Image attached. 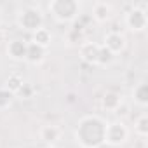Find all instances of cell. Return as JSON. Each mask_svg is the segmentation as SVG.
<instances>
[{"instance_id":"d6986e66","label":"cell","mask_w":148,"mask_h":148,"mask_svg":"<svg viewBox=\"0 0 148 148\" xmlns=\"http://www.w3.org/2000/svg\"><path fill=\"white\" fill-rule=\"evenodd\" d=\"M33 94H35V87H33L32 84H26V82H25V86L16 92V96L21 98V99H30V98H33Z\"/></svg>"},{"instance_id":"30bf717a","label":"cell","mask_w":148,"mask_h":148,"mask_svg":"<svg viewBox=\"0 0 148 148\" xmlns=\"http://www.w3.org/2000/svg\"><path fill=\"white\" fill-rule=\"evenodd\" d=\"M113 16V7L108 2H94L92 4V19L98 23H108Z\"/></svg>"},{"instance_id":"e0dca14e","label":"cell","mask_w":148,"mask_h":148,"mask_svg":"<svg viewBox=\"0 0 148 148\" xmlns=\"http://www.w3.org/2000/svg\"><path fill=\"white\" fill-rule=\"evenodd\" d=\"M14 98H16V96H14L9 89L0 87V110H7V108H11L12 103H14Z\"/></svg>"},{"instance_id":"9a60e30c","label":"cell","mask_w":148,"mask_h":148,"mask_svg":"<svg viewBox=\"0 0 148 148\" xmlns=\"http://www.w3.org/2000/svg\"><path fill=\"white\" fill-rule=\"evenodd\" d=\"M25 86V79H23V75H19V73H11V75L7 77V80H5V89H9L14 96H16V92L21 89Z\"/></svg>"},{"instance_id":"4fadbf2b","label":"cell","mask_w":148,"mask_h":148,"mask_svg":"<svg viewBox=\"0 0 148 148\" xmlns=\"http://www.w3.org/2000/svg\"><path fill=\"white\" fill-rule=\"evenodd\" d=\"M131 98H132L134 105L145 108V106L148 105V84H146L145 80L138 82V84L132 87V91H131Z\"/></svg>"},{"instance_id":"7a4b0ae2","label":"cell","mask_w":148,"mask_h":148,"mask_svg":"<svg viewBox=\"0 0 148 148\" xmlns=\"http://www.w3.org/2000/svg\"><path fill=\"white\" fill-rule=\"evenodd\" d=\"M47 11L58 23H73L80 18L82 5L79 0H51L47 4Z\"/></svg>"},{"instance_id":"8fae6325","label":"cell","mask_w":148,"mask_h":148,"mask_svg":"<svg viewBox=\"0 0 148 148\" xmlns=\"http://www.w3.org/2000/svg\"><path fill=\"white\" fill-rule=\"evenodd\" d=\"M45 58H47V49H44L33 42H28V51H26V59H25L28 64H33V66L42 64L45 61Z\"/></svg>"},{"instance_id":"6da1fadb","label":"cell","mask_w":148,"mask_h":148,"mask_svg":"<svg viewBox=\"0 0 148 148\" xmlns=\"http://www.w3.org/2000/svg\"><path fill=\"white\" fill-rule=\"evenodd\" d=\"M106 124L108 122L96 113L84 115L73 129V139L80 148H101L105 145Z\"/></svg>"},{"instance_id":"7402d4cb","label":"cell","mask_w":148,"mask_h":148,"mask_svg":"<svg viewBox=\"0 0 148 148\" xmlns=\"http://www.w3.org/2000/svg\"><path fill=\"white\" fill-rule=\"evenodd\" d=\"M44 148H58V146H44Z\"/></svg>"},{"instance_id":"8992f818","label":"cell","mask_w":148,"mask_h":148,"mask_svg":"<svg viewBox=\"0 0 148 148\" xmlns=\"http://www.w3.org/2000/svg\"><path fill=\"white\" fill-rule=\"evenodd\" d=\"M103 47H105L106 51H110L113 56L122 54V52L125 51V47H127V38H125V35H122L120 32H110V33H106L105 38H103Z\"/></svg>"},{"instance_id":"277c9868","label":"cell","mask_w":148,"mask_h":148,"mask_svg":"<svg viewBox=\"0 0 148 148\" xmlns=\"http://www.w3.org/2000/svg\"><path fill=\"white\" fill-rule=\"evenodd\" d=\"M124 23L127 26V30L139 33L145 32L148 26V14H146V5L139 4V5H132V9H129L124 16Z\"/></svg>"},{"instance_id":"3957f363","label":"cell","mask_w":148,"mask_h":148,"mask_svg":"<svg viewBox=\"0 0 148 148\" xmlns=\"http://www.w3.org/2000/svg\"><path fill=\"white\" fill-rule=\"evenodd\" d=\"M44 11L38 7V5H23L21 9H18L16 12V25L18 28H21L23 32H28V33H33L37 32L38 28L44 26Z\"/></svg>"},{"instance_id":"7c38bea8","label":"cell","mask_w":148,"mask_h":148,"mask_svg":"<svg viewBox=\"0 0 148 148\" xmlns=\"http://www.w3.org/2000/svg\"><path fill=\"white\" fill-rule=\"evenodd\" d=\"M122 103H124L122 94L117 92V91H106V92L103 94V98H101V108L106 110V112H113V113H115V112L120 108Z\"/></svg>"},{"instance_id":"5bb4252c","label":"cell","mask_w":148,"mask_h":148,"mask_svg":"<svg viewBox=\"0 0 148 148\" xmlns=\"http://www.w3.org/2000/svg\"><path fill=\"white\" fill-rule=\"evenodd\" d=\"M30 42H33V44H37V45H40V47H44V49H47V47L51 45V42H52V33H51L49 28L42 26V28H38L37 32L32 33V40H30Z\"/></svg>"},{"instance_id":"52a82bcc","label":"cell","mask_w":148,"mask_h":148,"mask_svg":"<svg viewBox=\"0 0 148 148\" xmlns=\"http://www.w3.org/2000/svg\"><path fill=\"white\" fill-rule=\"evenodd\" d=\"M99 51H101V45L99 44L91 42V40H84L79 45V58L84 63H87V64H98Z\"/></svg>"},{"instance_id":"9c48e42d","label":"cell","mask_w":148,"mask_h":148,"mask_svg":"<svg viewBox=\"0 0 148 148\" xmlns=\"http://www.w3.org/2000/svg\"><path fill=\"white\" fill-rule=\"evenodd\" d=\"M7 56L12 61H25L26 59V51H28V42L23 38H12L7 42Z\"/></svg>"},{"instance_id":"ac0fdd59","label":"cell","mask_w":148,"mask_h":148,"mask_svg":"<svg viewBox=\"0 0 148 148\" xmlns=\"http://www.w3.org/2000/svg\"><path fill=\"white\" fill-rule=\"evenodd\" d=\"M113 59H115V56L110 52V51H106L103 45H101V51H99V59H98V64H101V66H106V64H112L113 63Z\"/></svg>"},{"instance_id":"ffe728a7","label":"cell","mask_w":148,"mask_h":148,"mask_svg":"<svg viewBox=\"0 0 148 148\" xmlns=\"http://www.w3.org/2000/svg\"><path fill=\"white\" fill-rule=\"evenodd\" d=\"M4 42H7V32L4 28H0V44H4Z\"/></svg>"},{"instance_id":"44dd1931","label":"cell","mask_w":148,"mask_h":148,"mask_svg":"<svg viewBox=\"0 0 148 148\" xmlns=\"http://www.w3.org/2000/svg\"><path fill=\"white\" fill-rule=\"evenodd\" d=\"M2 21H4V16H2V9H0V25H2Z\"/></svg>"},{"instance_id":"2e32d148","label":"cell","mask_w":148,"mask_h":148,"mask_svg":"<svg viewBox=\"0 0 148 148\" xmlns=\"http://www.w3.org/2000/svg\"><path fill=\"white\" fill-rule=\"evenodd\" d=\"M134 132L139 138H146L148 136V115L146 113H141L134 120Z\"/></svg>"},{"instance_id":"ba28073f","label":"cell","mask_w":148,"mask_h":148,"mask_svg":"<svg viewBox=\"0 0 148 148\" xmlns=\"http://www.w3.org/2000/svg\"><path fill=\"white\" fill-rule=\"evenodd\" d=\"M61 136H63L61 127L59 125H54V124H45L38 131V138H40V141L45 143V146H56L59 143Z\"/></svg>"},{"instance_id":"5b68a950","label":"cell","mask_w":148,"mask_h":148,"mask_svg":"<svg viewBox=\"0 0 148 148\" xmlns=\"http://www.w3.org/2000/svg\"><path fill=\"white\" fill-rule=\"evenodd\" d=\"M129 139V127L122 120H112L106 124L105 143L110 146H120Z\"/></svg>"}]
</instances>
